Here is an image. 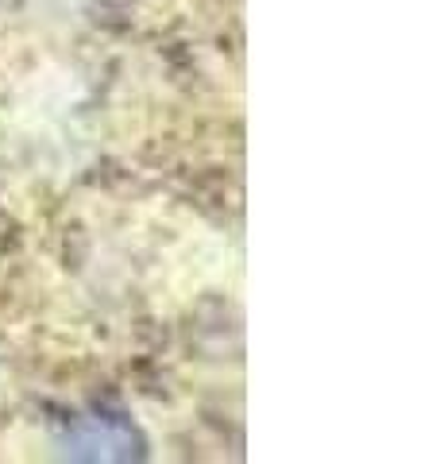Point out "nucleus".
Listing matches in <instances>:
<instances>
[{
  "mask_svg": "<svg viewBox=\"0 0 440 464\" xmlns=\"http://www.w3.org/2000/svg\"><path fill=\"white\" fill-rule=\"evenodd\" d=\"M139 449V438L124 418L109 414H81L66 433V453L93 457V460H128Z\"/></svg>",
  "mask_w": 440,
  "mask_h": 464,
  "instance_id": "obj_1",
  "label": "nucleus"
}]
</instances>
